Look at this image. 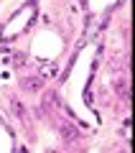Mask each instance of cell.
<instances>
[{
	"label": "cell",
	"mask_w": 135,
	"mask_h": 153,
	"mask_svg": "<svg viewBox=\"0 0 135 153\" xmlns=\"http://www.w3.org/2000/svg\"><path fill=\"white\" fill-rule=\"evenodd\" d=\"M21 87L26 89V92H41V89H43V76H41V74L21 76Z\"/></svg>",
	"instance_id": "6da1fadb"
},
{
	"label": "cell",
	"mask_w": 135,
	"mask_h": 153,
	"mask_svg": "<svg viewBox=\"0 0 135 153\" xmlns=\"http://www.w3.org/2000/svg\"><path fill=\"white\" fill-rule=\"evenodd\" d=\"M61 135H64V140L66 143H74V140H79V130H76V128H71V125H64L61 128Z\"/></svg>",
	"instance_id": "7a4b0ae2"
},
{
	"label": "cell",
	"mask_w": 135,
	"mask_h": 153,
	"mask_svg": "<svg viewBox=\"0 0 135 153\" xmlns=\"http://www.w3.org/2000/svg\"><path fill=\"white\" fill-rule=\"evenodd\" d=\"M10 107H13V112H16L21 120H26V107H23V102L18 97H10Z\"/></svg>",
	"instance_id": "3957f363"
},
{
	"label": "cell",
	"mask_w": 135,
	"mask_h": 153,
	"mask_svg": "<svg viewBox=\"0 0 135 153\" xmlns=\"http://www.w3.org/2000/svg\"><path fill=\"white\" fill-rule=\"evenodd\" d=\"M115 87H117V94H122V97H125V79H117Z\"/></svg>",
	"instance_id": "277c9868"
}]
</instances>
